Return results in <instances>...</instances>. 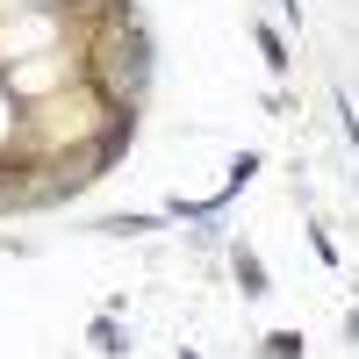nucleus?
<instances>
[{
  "instance_id": "f257e3e1",
  "label": "nucleus",
  "mask_w": 359,
  "mask_h": 359,
  "mask_svg": "<svg viewBox=\"0 0 359 359\" xmlns=\"http://www.w3.org/2000/svg\"><path fill=\"white\" fill-rule=\"evenodd\" d=\"M130 137H137V115H130V108H115V115H108V130H101V158H115Z\"/></svg>"
},
{
  "instance_id": "f03ea898",
  "label": "nucleus",
  "mask_w": 359,
  "mask_h": 359,
  "mask_svg": "<svg viewBox=\"0 0 359 359\" xmlns=\"http://www.w3.org/2000/svg\"><path fill=\"white\" fill-rule=\"evenodd\" d=\"M259 50H266V65H273V72H287V43H280V29L259 22Z\"/></svg>"
},
{
  "instance_id": "7ed1b4c3",
  "label": "nucleus",
  "mask_w": 359,
  "mask_h": 359,
  "mask_svg": "<svg viewBox=\"0 0 359 359\" xmlns=\"http://www.w3.org/2000/svg\"><path fill=\"white\" fill-rule=\"evenodd\" d=\"M237 280H245V294H266V266L252 252H237Z\"/></svg>"
},
{
  "instance_id": "20e7f679",
  "label": "nucleus",
  "mask_w": 359,
  "mask_h": 359,
  "mask_svg": "<svg viewBox=\"0 0 359 359\" xmlns=\"http://www.w3.org/2000/svg\"><path fill=\"white\" fill-rule=\"evenodd\" d=\"M266 352H273V359H294V352H302V338H294V331H273V338H266Z\"/></svg>"
}]
</instances>
